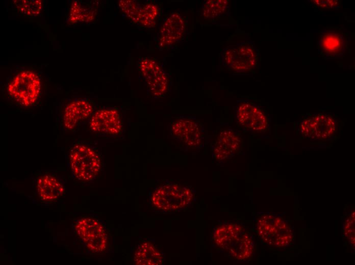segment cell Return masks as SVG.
<instances>
[{
  "instance_id": "obj_9",
  "label": "cell",
  "mask_w": 355,
  "mask_h": 265,
  "mask_svg": "<svg viewBox=\"0 0 355 265\" xmlns=\"http://www.w3.org/2000/svg\"><path fill=\"white\" fill-rule=\"evenodd\" d=\"M349 38L342 28L327 26L320 32L317 40L318 52L325 59L342 58L348 48Z\"/></svg>"
},
{
  "instance_id": "obj_5",
  "label": "cell",
  "mask_w": 355,
  "mask_h": 265,
  "mask_svg": "<svg viewBox=\"0 0 355 265\" xmlns=\"http://www.w3.org/2000/svg\"><path fill=\"white\" fill-rule=\"evenodd\" d=\"M69 161L73 176L83 182L94 180L102 169L100 153L95 147L86 143L76 144L70 149Z\"/></svg>"
},
{
  "instance_id": "obj_11",
  "label": "cell",
  "mask_w": 355,
  "mask_h": 265,
  "mask_svg": "<svg viewBox=\"0 0 355 265\" xmlns=\"http://www.w3.org/2000/svg\"><path fill=\"white\" fill-rule=\"evenodd\" d=\"M138 68L151 94L156 98L164 96L169 86V75L154 60L148 58L140 59Z\"/></svg>"
},
{
  "instance_id": "obj_2",
  "label": "cell",
  "mask_w": 355,
  "mask_h": 265,
  "mask_svg": "<svg viewBox=\"0 0 355 265\" xmlns=\"http://www.w3.org/2000/svg\"><path fill=\"white\" fill-rule=\"evenodd\" d=\"M194 199L195 191L192 188L168 181L155 187L149 197L153 209L164 213L186 209L191 205Z\"/></svg>"
},
{
  "instance_id": "obj_13",
  "label": "cell",
  "mask_w": 355,
  "mask_h": 265,
  "mask_svg": "<svg viewBox=\"0 0 355 265\" xmlns=\"http://www.w3.org/2000/svg\"><path fill=\"white\" fill-rule=\"evenodd\" d=\"M89 126L98 134L117 136L123 128V120L119 110L114 107H103L94 111L89 120Z\"/></svg>"
},
{
  "instance_id": "obj_3",
  "label": "cell",
  "mask_w": 355,
  "mask_h": 265,
  "mask_svg": "<svg viewBox=\"0 0 355 265\" xmlns=\"http://www.w3.org/2000/svg\"><path fill=\"white\" fill-rule=\"evenodd\" d=\"M213 241L219 248L236 260L248 258L253 249L249 234L237 223H226L218 225L214 230Z\"/></svg>"
},
{
  "instance_id": "obj_4",
  "label": "cell",
  "mask_w": 355,
  "mask_h": 265,
  "mask_svg": "<svg viewBox=\"0 0 355 265\" xmlns=\"http://www.w3.org/2000/svg\"><path fill=\"white\" fill-rule=\"evenodd\" d=\"M169 135L184 150H197L205 144L203 124L195 116L180 115L172 119L168 126Z\"/></svg>"
},
{
  "instance_id": "obj_14",
  "label": "cell",
  "mask_w": 355,
  "mask_h": 265,
  "mask_svg": "<svg viewBox=\"0 0 355 265\" xmlns=\"http://www.w3.org/2000/svg\"><path fill=\"white\" fill-rule=\"evenodd\" d=\"M243 140L241 135L231 128H223L216 134L212 145L213 158L221 162L230 159L242 149Z\"/></svg>"
},
{
  "instance_id": "obj_21",
  "label": "cell",
  "mask_w": 355,
  "mask_h": 265,
  "mask_svg": "<svg viewBox=\"0 0 355 265\" xmlns=\"http://www.w3.org/2000/svg\"><path fill=\"white\" fill-rule=\"evenodd\" d=\"M19 12L28 17H34L41 12L43 3L40 0H16L12 1Z\"/></svg>"
},
{
  "instance_id": "obj_15",
  "label": "cell",
  "mask_w": 355,
  "mask_h": 265,
  "mask_svg": "<svg viewBox=\"0 0 355 265\" xmlns=\"http://www.w3.org/2000/svg\"><path fill=\"white\" fill-rule=\"evenodd\" d=\"M95 105L88 97H78L70 101L65 107L63 124L67 130L73 129L82 121L91 116Z\"/></svg>"
},
{
  "instance_id": "obj_20",
  "label": "cell",
  "mask_w": 355,
  "mask_h": 265,
  "mask_svg": "<svg viewBox=\"0 0 355 265\" xmlns=\"http://www.w3.org/2000/svg\"><path fill=\"white\" fill-rule=\"evenodd\" d=\"M160 16V8L153 3L142 6L138 24L144 28L154 27Z\"/></svg>"
},
{
  "instance_id": "obj_19",
  "label": "cell",
  "mask_w": 355,
  "mask_h": 265,
  "mask_svg": "<svg viewBox=\"0 0 355 265\" xmlns=\"http://www.w3.org/2000/svg\"><path fill=\"white\" fill-rule=\"evenodd\" d=\"M229 8V1L208 0L202 3L199 11L204 18L214 20L224 14Z\"/></svg>"
},
{
  "instance_id": "obj_18",
  "label": "cell",
  "mask_w": 355,
  "mask_h": 265,
  "mask_svg": "<svg viewBox=\"0 0 355 265\" xmlns=\"http://www.w3.org/2000/svg\"><path fill=\"white\" fill-rule=\"evenodd\" d=\"M96 12L93 7L79 1H74L70 7L67 22L70 24L89 22L94 19Z\"/></svg>"
},
{
  "instance_id": "obj_12",
  "label": "cell",
  "mask_w": 355,
  "mask_h": 265,
  "mask_svg": "<svg viewBox=\"0 0 355 265\" xmlns=\"http://www.w3.org/2000/svg\"><path fill=\"white\" fill-rule=\"evenodd\" d=\"M187 28L186 19L179 12H172L163 20L156 41L159 47H171L184 38Z\"/></svg>"
},
{
  "instance_id": "obj_10",
  "label": "cell",
  "mask_w": 355,
  "mask_h": 265,
  "mask_svg": "<svg viewBox=\"0 0 355 265\" xmlns=\"http://www.w3.org/2000/svg\"><path fill=\"white\" fill-rule=\"evenodd\" d=\"M337 120L331 114L316 112L306 116L300 126L301 134L312 140H328L337 132Z\"/></svg>"
},
{
  "instance_id": "obj_6",
  "label": "cell",
  "mask_w": 355,
  "mask_h": 265,
  "mask_svg": "<svg viewBox=\"0 0 355 265\" xmlns=\"http://www.w3.org/2000/svg\"><path fill=\"white\" fill-rule=\"evenodd\" d=\"M220 57L221 64L226 69L243 73L256 68L259 52L252 41L244 40L223 48Z\"/></svg>"
},
{
  "instance_id": "obj_23",
  "label": "cell",
  "mask_w": 355,
  "mask_h": 265,
  "mask_svg": "<svg viewBox=\"0 0 355 265\" xmlns=\"http://www.w3.org/2000/svg\"><path fill=\"white\" fill-rule=\"evenodd\" d=\"M312 4L316 7L325 9H338L341 7L340 1L333 0H315L311 1Z\"/></svg>"
},
{
  "instance_id": "obj_7",
  "label": "cell",
  "mask_w": 355,
  "mask_h": 265,
  "mask_svg": "<svg viewBox=\"0 0 355 265\" xmlns=\"http://www.w3.org/2000/svg\"><path fill=\"white\" fill-rule=\"evenodd\" d=\"M237 124L244 129L253 133L266 131L269 126L265 111L259 105L248 99L237 101L234 108Z\"/></svg>"
},
{
  "instance_id": "obj_1",
  "label": "cell",
  "mask_w": 355,
  "mask_h": 265,
  "mask_svg": "<svg viewBox=\"0 0 355 265\" xmlns=\"http://www.w3.org/2000/svg\"><path fill=\"white\" fill-rule=\"evenodd\" d=\"M42 82L39 72L29 67H18L7 78L8 96L16 104L24 108L34 105L41 93Z\"/></svg>"
},
{
  "instance_id": "obj_17",
  "label": "cell",
  "mask_w": 355,
  "mask_h": 265,
  "mask_svg": "<svg viewBox=\"0 0 355 265\" xmlns=\"http://www.w3.org/2000/svg\"><path fill=\"white\" fill-rule=\"evenodd\" d=\"M37 190L42 200L52 201L58 199L62 195L64 188L62 182L57 177L45 174L37 179Z\"/></svg>"
},
{
  "instance_id": "obj_8",
  "label": "cell",
  "mask_w": 355,
  "mask_h": 265,
  "mask_svg": "<svg viewBox=\"0 0 355 265\" xmlns=\"http://www.w3.org/2000/svg\"><path fill=\"white\" fill-rule=\"evenodd\" d=\"M77 234L85 247L94 253L105 251L107 246V233L104 225L97 219L87 216L74 224Z\"/></svg>"
},
{
  "instance_id": "obj_16",
  "label": "cell",
  "mask_w": 355,
  "mask_h": 265,
  "mask_svg": "<svg viewBox=\"0 0 355 265\" xmlns=\"http://www.w3.org/2000/svg\"><path fill=\"white\" fill-rule=\"evenodd\" d=\"M164 262V255L148 241L140 243L134 254L133 263L138 265H160Z\"/></svg>"
},
{
  "instance_id": "obj_22",
  "label": "cell",
  "mask_w": 355,
  "mask_h": 265,
  "mask_svg": "<svg viewBox=\"0 0 355 265\" xmlns=\"http://www.w3.org/2000/svg\"><path fill=\"white\" fill-rule=\"evenodd\" d=\"M118 5L122 12L133 22L138 24L142 9L141 5L133 0L120 1Z\"/></svg>"
}]
</instances>
